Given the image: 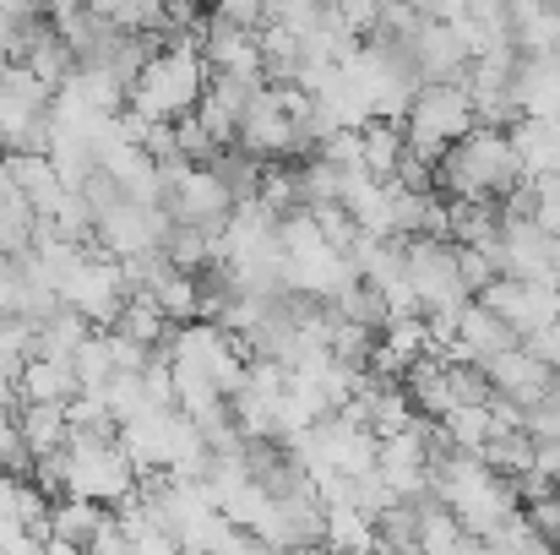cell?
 Listing matches in <instances>:
<instances>
[{"label": "cell", "instance_id": "6da1fadb", "mask_svg": "<svg viewBox=\"0 0 560 555\" xmlns=\"http://www.w3.org/2000/svg\"><path fill=\"white\" fill-rule=\"evenodd\" d=\"M523 153L506 126H474L463 131L441 159H435V190L441 196H474V201H501L506 190L523 185Z\"/></svg>", "mask_w": 560, "mask_h": 555}, {"label": "cell", "instance_id": "7a4b0ae2", "mask_svg": "<svg viewBox=\"0 0 560 555\" xmlns=\"http://www.w3.org/2000/svg\"><path fill=\"white\" fill-rule=\"evenodd\" d=\"M207 93V55L196 44H164L148 55L142 77L131 82V109L148 120H180Z\"/></svg>", "mask_w": 560, "mask_h": 555}, {"label": "cell", "instance_id": "3957f363", "mask_svg": "<svg viewBox=\"0 0 560 555\" xmlns=\"http://www.w3.org/2000/svg\"><path fill=\"white\" fill-rule=\"evenodd\" d=\"M66 496H88V501H104V507H120L137 485H142V469L131 463V452L120 447L115 430H71L66 441Z\"/></svg>", "mask_w": 560, "mask_h": 555}, {"label": "cell", "instance_id": "277c9868", "mask_svg": "<svg viewBox=\"0 0 560 555\" xmlns=\"http://www.w3.org/2000/svg\"><path fill=\"white\" fill-rule=\"evenodd\" d=\"M479 126V109L468 99V88L457 77H441V82H424L402 115V131H408V148L424 153V159H441L463 131Z\"/></svg>", "mask_w": 560, "mask_h": 555}, {"label": "cell", "instance_id": "5b68a950", "mask_svg": "<svg viewBox=\"0 0 560 555\" xmlns=\"http://www.w3.org/2000/svg\"><path fill=\"white\" fill-rule=\"evenodd\" d=\"M402 267L413 278V294H419L424 316L463 311L474 300V289L463 284V267H457V240H446V234H408L402 240Z\"/></svg>", "mask_w": 560, "mask_h": 555}, {"label": "cell", "instance_id": "8992f818", "mask_svg": "<svg viewBox=\"0 0 560 555\" xmlns=\"http://www.w3.org/2000/svg\"><path fill=\"white\" fill-rule=\"evenodd\" d=\"M60 300H66V305H77L93 327H115V316H120V311H126V300H131L126 262H120V256H109V251L88 256V262L66 278Z\"/></svg>", "mask_w": 560, "mask_h": 555}, {"label": "cell", "instance_id": "52a82bcc", "mask_svg": "<svg viewBox=\"0 0 560 555\" xmlns=\"http://www.w3.org/2000/svg\"><path fill=\"white\" fill-rule=\"evenodd\" d=\"M245 153H256V159H267V164H278V159H294L300 153V131H294V115H289V104H283V88L272 82H261L256 88V99L245 104V115H240V137H234Z\"/></svg>", "mask_w": 560, "mask_h": 555}, {"label": "cell", "instance_id": "ba28073f", "mask_svg": "<svg viewBox=\"0 0 560 555\" xmlns=\"http://www.w3.org/2000/svg\"><path fill=\"white\" fill-rule=\"evenodd\" d=\"M490 311H501L517 333H534L545 322L560 316V289L556 284H539V278H512V273H495L490 289L479 294Z\"/></svg>", "mask_w": 560, "mask_h": 555}, {"label": "cell", "instance_id": "9c48e42d", "mask_svg": "<svg viewBox=\"0 0 560 555\" xmlns=\"http://www.w3.org/2000/svg\"><path fill=\"white\" fill-rule=\"evenodd\" d=\"M408 49H413V60H419V71H424L430 82H441V77H457V82H463V71L474 66V49H468V38L457 33V22H452V16H435V11L408 33Z\"/></svg>", "mask_w": 560, "mask_h": 555}, {"label": "cell", "instance_id": "30bf717a", "mask_svg": "<svg viewBox=\"0 0 560 555\" xmlns=\"http://www.w3.org/2000/svg\"><path fill=\"white\" fill-rule=\"evenodd\" d=\"M109 523H115V512H109L104 501L60 496V501L49 507V523H44V551H93Z\"/></svg>", "mask_w": 560, "mask_h": 555}, {"label": "cell", "instance_id": "8fae6325", "mask_svg": "<svg viewBox=\"0 0 560 555\" xmlns=\"http://www.w3.org/2000/svg\"><path fill=\"white\" fill-rule=\"evenodd\" d=\"M512 344H523V333L501 316V311H490L485 300H468L463 305V316H457V344L446 349V360H490V355H501V349H512Z\"/></svg>", "mask_w": 560, "mask_h": 555}, {"label": "cell", "instance_id": "7c38bea8", "mask_svg": "<svg viewBox=\"0 0 560 555\" xmlns=\"http://www.w3.org/2000/svg\"><path fill=\"white\" fill-rule=\"evenodd\" d=\"M485 370H490V386H495V392H506V397H517L523 408H528V403H539V397L550 392V381H556V370L545 366L528 344H512V349L490 355Z\"/></svg>", "mask_w": 560, "mask_h": 555}, {"label": "cell", "instance_id": "4fadbf2b", "mask_svg": "<svg viewBox=\"0 0 560 555\" xmlns=\"http://www.w3.org/2000/svg\"><path fill=\"white\" fill-rule=\"evenodd\" d=\"M517 104L523 115H560V49L517 55Z\"/></svg>", "mask_w": 560, "mask_h": 555}, {"label": "cell", "instance_id": "5bb4252c", "mask_svg": "<svg viewBox=\"0 0 560 555\" xmlns=\"http://www.w3.org/2000/svg\"><path fill=\"white\" fill-rule=\"evenodd\" d=\"M82 392V375L71 360H49V355H33L22 366V403H71Z\"/></svg>", "mask_w": 560, "mask_h": 555}, {"label": "cell", "instance_id": "9a60e30c", "mask_svg": "<svg viewBox=\"0 0 560 555\" xmlns=\"http://www.w3.org/2000/svg\"><path fill=\"white\" fill-rule=\"evenodd\" d=\"M16 425H22V441L33 447V458L60 452V447L71 441V414H66V403H22V408H16Z\"/></svg>", "mask_w": 560, "mask_h": 555}, {"label": "cell", "instance_id": "2e32d148", "mask_svg": "<svg viewBox=\"0 0 560 555\" xmlns=\"http://www.w3.org/2000/svg\"><path fill=\"white\" fill-rule=\"evenodd\" d=\"M5 164H11L16 185L33 196V207H38V212H55V201L71 190V185L60 181V170H55V159H49V153H5Z\"/></svg>", "mask_w": 560, "mask_h": 555}, {"label": "cell", "instance_id": "e0dca14e", "mask_svg": "<svg viewBox=\"0 0 560 555\" xmlns=\"http://www.w3.org/2000/svg\"><path fill=\"white\" fill-rule=\"evenodd\" d=\"M322 545H338V551H381V529H375V518L365 507H327Z\"/></svg>", "mask_w": 560, "mask_h": 555}, {"label": "cell", "instance_id": "ac0fdd59", "mask_svg": "<svg viewBox=\"0 0 560 555\" xmlns=\"http://www.w3.org/2000/svg\"><path fill=\"white\" fill-rule=\"evenodd\" d=\"M148 300H153L170 322H196V316H201V284H196V273H186V267H170V273L148 289Z\"/></svg>", "mask_w": 560, "mask_h": 555}, {"label": "cell", "instance_id": "d6986e66", "mask_svg": "<svg viewBox=\"0 0 560 555\" xmlns=\"http://www.w3.org/2000/svg\"><path fill=\"white\" fill-rule=\"evenodd\" d=\"M441 430H446V441H452V447L485 452V441H490L501 425H495L490 403H457V408H446V414H441Z\"/></svg>", "mask_w": 560, "mask_h": 555}, {"label": "cell", "instance_id": "ffe728a7", "mask_svg": "<svg viewBox=\"0 0 560 555\" xmlns=\"http://www.w3.org/2000/svg\"><path fill=\"white\" fill-rule=\"evenodd\" d=\"M71 366L82 375V392H104V381L115 375V349H109V327H93L88 338H82V349L71 355Z\"/></svg>", "mask_w": 560, "mask_h": 555}, {"label": "cell", "instance_id": "44dd1931", "mask_svg": "<svg viewBox=\"0 0 560 555\" xmlns=\"http://www.w3.org/2000/svg\"><path fill=\"white\" fill-rule=\"evenodd\" d=\"M457 267H463V284H468L474 294H485L490 278H495V262H490L485 245H463V240H457Z\"/></svg>", "mask_w": 560, "mask_h": 555}, {"label": "cell", "instance_id": "7402d4cb", "mask_svg": "<svg viewBox=\"0 0 560 555\" xmlns=\"http://www.w3.org/2000/svg\"><path fill=\"white\" fill-rule=\"evenodd\" d=\"M212 11L229 16V22H240V27H261V22L272 16L267 0H212Z\"/></svg>", "mask_w": 560, "mask_h": 555}, {"label": "cell", "instance_id": "603a6c76", "mask_svg": "<svg viewBox=\"0 0 560 555\" xmlns=\"http://www.w3.org/2000/svg\"><path fill=\"white\" fill-rule=\"evenodd\" d=\"M523 344H528L550 370H560V316L545 322V327H534V333H523Z\"/></svg>", "mask_w": 560, "mask_h": 555}, {"label": "cell", "instance_id": "cb8c5ba5", "mask_svg": "<svg viewBox=\"0 0 560 555\" xmlns=\"http://www.w3.org/2000/svg\"><path fill=\"white\" fill-rule=\"evenodd\" d=\"M11 267H16V256H11V251H5V245H0V278H5V273H11Z\"/></svg>", "mask_w": 560, "mask_h": 555}, {"label": "cell", "instance_id": "d4e9b609", "mask_svg": "<svg viewBox=\"0 0 560 555\" xmlns=\"http://www.w3.org/2000/svg\"><path fill=\"white\" fill-rule=\"evenodd\" d=\"M322 5H338V0H322Z\"/></svg>", "mask_w": 560, "mask_h": 555}, {"label": "cell", "instance_id": "484cf974", "mask_svg": "<svg viewBox=\"0 0 560 555\" xmlns=\"http://www.w3.org/2000/svg\"><path fill=\"white\" fill-rule=\"evenodd\" d=\"M419 5H430V0H419Z\"/></svg>", "mask_w": 560, "mask_h": 555}, {"label": "cell", "instance_id": "4316f807", "mask_svg": "<svg viewBox=\"0 0 560 555\" xmlns=\"http://www.w3.org/2000/svg\"><path fill=\"white\" fill-rule=\"evenodd\" d=\"M556 490H560V479H556Z\"/></svg>", "mask_w": 560, "mask_h": 555}]
</instances>
